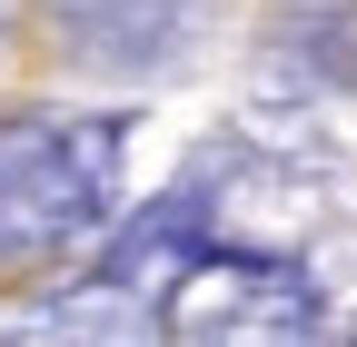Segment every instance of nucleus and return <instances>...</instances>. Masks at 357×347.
Wrapping results in <instances>:
<instances>
[{"instance_id": "nucleus-1", "label": "nucleus", "mask_w": 357, "mask_h": 347, "mask_svg": "<svg viewBox=\"0 0 357 347\" xmlns=\"http://www.w3.org/2000/svg\"><path fill=\"white\" fill-rule=\"evenodd\" d=\"M60 327H79V337H139L149 318H129V308H40V318H20V337H60Z\"/></svg>"}]
</instances>
